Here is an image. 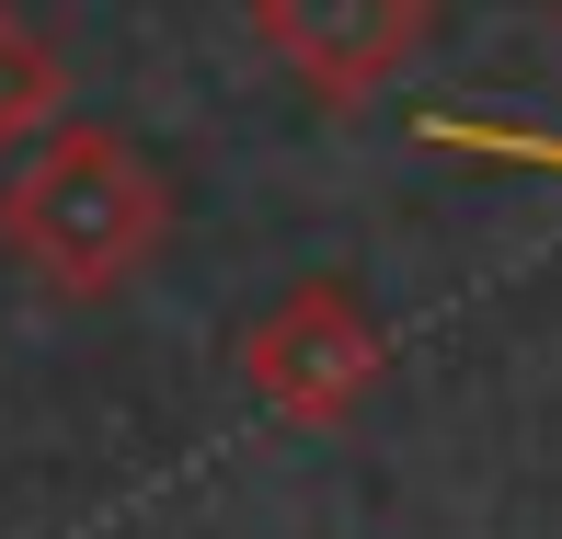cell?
<instances>
[{
	"label": "cell",
	"mask_w": 562,
	"mask_h": 539,
	"mask_svg": "<svg viewBox=\"0 0 562 539\" xmlns=\"http://www.w3.org/2000/svg\"><path fill=\"white\" fill-rule=\"evenodd\" d=\"M172 242V184L126 126H81L35 138L0 184V252L35 276L46 299H115L161 265Z\"/></svg>",
	"instance_id": "cell-1"
},
{
	"label": "cell",
	"mask_w": 562,
	"mask_h": 539,
	"mask_svg": "<svg viewBox=\"0 0 562 539\" xmlns=\"http://www.w3.org/2000/svg\"><path fill=\"white\" fill-rule=\"evenodd\" d=\"M391 379V333L368 322V299L345 276H299L288 299H265L241 333V391L265 402L288 436H345Z\"/></svg>",
	"instance_id": "cell-2"
},
{
	"label": "cell",
	"mask_w": 562,
	"mask_h": 539,
	"mask_svg": "<svg viewBox=\"0 0 562 539\" xmlns=\"http://www.w3.org/2000/svg\"><path fill=\"white\" fill-rule=\"evenodd\" d=\"M448 0H252V35L311 104H379L437 46Z\"/></svg>",
	"instance_id": "cell-3"
},
{
	"label": "cell",
	"mask_w": 562,
	"mask_h": 539,
	"mask_svg": "<svg viewBox=\"0 0 562 539\" xmlns=\"http://www.w3.org/2000/svg\"><path fill=\"white\" fill-rule=\"evenodd\" d=\"M58 126H69V58H58V35L35 12L0 0V161H23Z\"/></svg>",
	"instance_id": "cell-4"
}]
</instances>
